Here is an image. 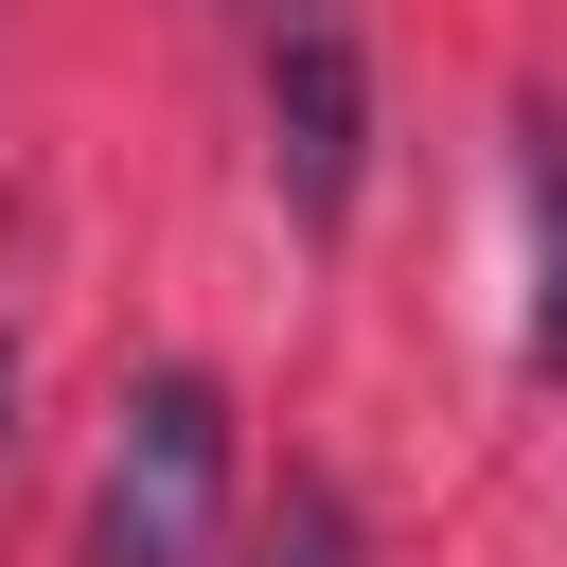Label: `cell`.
Here are the masks:
<instances>
[{
  "mask_svg": "<svg viewBox=\"0 0 567 567\" xmlns=\"http://www.w3.org/2000/svg\"><path fill=\"white\" fill-rule=\"evenodd\" d=\"M230 532V390L195 354L124 372L106 408V478H89V567H213Z\"/></svg>",
  "mask_w": 567,
  "mask_h": 567,
  "instance_id": "6da1fadb",
  "label": "cell"
},
{
  "mask_svg": "<svg viewBox=\"0 0 567 567\" xmlns=\"http://www.w3.org/2000/svg\"><path fill=\"white\" fill-rule=\"evenodd\" d=\"M248 106H266L284 213L337 248L354 195H372V35H354V0H266L248 18Z\"/></svg>",
  "mask_w": 567,
  "mask_h": 567,
  "instance_id": "7a4b0ae2",
  "label": "cell"
},
{
  "mask_svg": "<svg viewBox=\"0 0 567 567\" xmlns=\"http://www.w3.org/2000/svg\"><path fill=\"white\" fill-rule=\"evenodd\" d=\"M514 195H532V372L567 390V124H514Z\"/></svg>",
  "mask_w": 567,
  "mask_h": 567,
  "instance_id": "3957f363",
  "label": "cell"
},
{
  "mask_svg": "<svg viewBox=\"0 0 567 567\" xmlns=\"http://www.w3.org/2000/svg\"><path fill=\"white\" fill-rule=\"evenodd\" d=\"M248 567H372V549H354V496H337V478H284L266 532H248Z\"/></svg>",
  "mask_w": 567,
  "mask_h": 567,
  "instance_id": "277c9868",
  "label": "cell"
},
{
  "mask_svg": "<svg viewBox=\"0 0 567 567\" xmlns=\"http://www.w3.org/2000/svg\"><path fill=\"white\" fill-rule=\"evenodd\" d=\"M0 443H18V337H0Z\"/></svg>",
  "mask_w": 567,
  "mask_h": 567,
  "instance_id": "5b68a950",
  "label": "cell"
}]
</instances>
